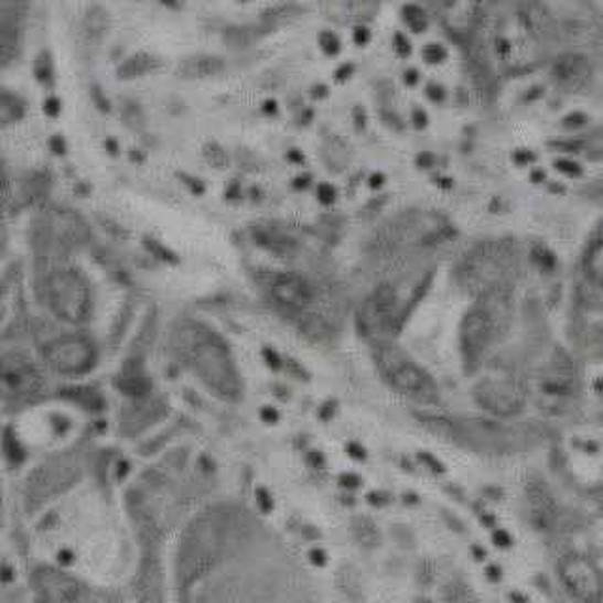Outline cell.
<instances>
[{
  "mask_svg": "<svg viewBox=\"0 0 603 603\" xmlns=\"http://www.w3.org/2000/svg\"><path fill=\"white\" fill-rule=\"evenodd\" d=\"M175 347L202 384L225 400L240 396L241 384L225 340L201 323H183L175 332Z\"/></svg>",
  "mask_w": 603,
  "mask_h": 603,
  "instance_id": "6da1fadb",
  "label": "cell"
},
{
  "mask_svg": "<svg viewBox=\"0 0 603 603\" xmlns=\"http://www.w3.org/2000/svg\"><path fill=\"white\" fill-rule=\"evenodd\" d=\"M46 300L52 312L72 325H79L91 317V289L84 276L71 268L57 270L47 278Z\"/></svg>",
  "mask_w": 603,
  "mask_h": 603,
  "instance_id": "7a4b0ae2",
  "label": "cell"
},
{
  "mask_svg": "<svg viewBox=\"0 0 603 603\" xmlns=\"http://www.w3.org/2000/svg\"><path fill=\"white\" fill-rule=\"evenodd\" d=\"M377 366L396 390L413 396L419 400H430L434 396V384L402 351L392 345H381L376 353Z\"/></svg>",
  "mask_w": 603,
  "mask_h": 603,
  "instance_id": "3957f363",
  "label": "cell"
},
{
  "mask_svg": "<svg viewBox=\"0 0 603 603\" xmlns=\"http://www.w3.org/2000/svg\"><path fill=\"white\" fill-rule=\"evenodd\" d=\"M44 358L53 370L65 376H79L97 363L95 345L84 336H63L44 347Z\"/></svg>",
  "mask_w": 603,
  "mask_h": 603,
  "instance_id": "277c9868",
  "label": "cell"
},
{
  "mask_svg": "<svg viewBox=\"0 0 603 603\" xmlns=\"http://www.w3.org/2000/svg\"><path fill=\"white\" fill-rule=\"evenodd\" d=\"M36 603H91V596L76 579L47 570L36 575Z\"/></svg>",
  "mask_w": 603,
  "mask_h": 603,
  "instance_id": "5b68a950",
  "label": "cell"
},
{
  "mask_svg": "<svg viewBox=\"0 0 603 603\" xmlns=\"http://www.w3.org/2000/svg\"><path fill=\"white\" fill-rule=\"evenodd\" d=\"M566 586L583 602H596L602 596L603 581L600 571L581 557L566 558L560 566Z\"/></svg>",
  "mask_w": 603,
  "mask_h": 603,
  "instance_id": "8992f818",
  "label": "cell"
},
{
  "mask_svg": "<svg viewBox=\"0 0 603 603\" xmlns=\"http://www.w3.org/2000/svg\"><path fill=\"white\" fill-rule=\"evenodd\" d=\"M396 294L389 286L376 289L358 313V323L366 334L387 332L395 321Z\"/></svg>",
  "mask_w": 603,
  "mask_h": 603,
  "instance_id": "52a82bcc",
  "label": "cell"
},
{
  "mask_svg": "<svg viewBox=\"0 0 603 603\" xmlns=\"http://www.w3.org/2000/svg\"><path fill=\"white\" fill-rule=\"evenodd\" d=\"M42 379L33 364L25 360L23 357L12 355L4 358L2 364V389L4 395L12 398H23L31 396L40 389Z\"/></svg>",
  "mask_w": 603,
  "mask_h": 603,
  "instance_id": "ba28073f",
  "label": "cell"
},
{
  "mask_svg": "<svg viewBox=\"0 0 603 603\" xmlns=\"http://www.w3.org/2000/svg\"><path fill=\"white\" fill-rule=\"evenodd\" d=\"M494 319L487 310L475 308L467 313L462 325V345L470 358L480 357L493 337Z\"/></svg>",
  "mask_w": 603,
  "mask_h": 603,
  "instance_id": "9c48e42d",
  "label": "cell"
},
{
  "mask_svg": "<svg viewBox=\"0 0 603 603\" xmlns=\"http://www.w3.org/2000/svg\"><path fill=\"white\" fill-rule=\"evenodd\" d=\"M272 297L289 310H302L313 299L312 286L294 273L279 276L272 283Z\"/></svg>",
  "mask_w": 603,
  "mask_h": 603,
  "instance_id": "30bf717a",
  "label": "cell"
},
{
  "mask_svg": "<svg viewBox=\"0 0 603 603\" xmlns=\"http://www.w3.org/2000/svg\"><path fill=\"white\" fill-rule=\"evenodd\" d=\"M480 400L488 409L498 411V413H512V411L519 408V396H517L512 385L507 384L481 385Z\"/></svg>",
  "mask_w": 603,
  "mask_h": 603,
  "instance_id": "8fae6325",
  "label": "cell"
},
{
  "mask_svg": "<svg viewBox=\"0 0 603 603\" xmlns=\"http://www.w3.org/2000/svg\"><path fill=\"white\" fill-rule=\"evenodd\" d=\"M225 65H223V58L215 57V55H191V57L183 58L177 72L182 74L183 78L196 79V78H209V76H217L219 72H223Z\"/></svg>",
  "mask_w": 603,
  "mask_h": 603,
  "instance_id": "7c38bea8",
  "label": "cell"
},
{
  "mask_svg": "<svg viewBox=\"0 0 603 603\" xmlns=\"http://www.w3.org/2000/svg\"><path fill=\"white\" fill-rule=\"evenodd\" d=\"M570 390L571 372L568 370V366H554L541 384V395L549 400H562L570 395Z\"/></svg>",
  "mask_w": 603,
  "mask_h": 603,
  "instance_id": "4fadbf2b",
  "label": "cell"
},
{
  "mask_svg": "<svg viewBox=\"0 0 603 603\" xmlns=\"http://www.w3.org/2000/svg\"><path fill=\"white\" fill-rule=\"evenodd\" d=\"M584 273L589 276L591 281L596 286L603 287V240H597L592 244L583 259Z\"/></svg>",
  "mask_w": 603,
  "mask_h": 603,
  "instance_id": "5bb4252c",
  "label": "cell"
},
{
  "mask_svg": "<svg viewBox=\"0 0 603 603\" xmlns=\"http://www.w3.org/2000/svg\"><path fill=\"white\" fill-rule=\"evenodd\" d=\"M106 23H108V13L100 7H91L87 10L84 18V33L87 39L98 40L103 39V34L106 31Z\"/></svg>",
  "mask_w": 603,
  "mask_h": 603,
  "instance_id": "9a60e30c",
  "label": "cell"
},
{
  "mask_svg": "<svg viewBox=\"0 0 603 603\" xmlns=\"http://www.w3.org/2000/svg\"><path fill=\"white\" fill-rule=\"evenodd\" d=\"M155 66V58L148 53H137L127 58L123 65L119 66V76L121 78H137Z\"/></svg>",
  "mask_w": 603,
  "mask_h": 603,
  "instance_id": "2e32d148",
  "label": "cell"
},
{
  "mask_svg": "<svg viewBox=\"0 0 603 603\" xmlns=\"http://www.w3.org/2000/svg\"><path fill=\"white\" fill-rule=\"evenodd\" d=\"M119 387L127 395L140 396L148 390V381H146L142 370H137V368L129 370V368H125L123 374L119 376Z\"/></svg>",
  "mask_w": 603,
  "mask_h": 603,
  "instance_id": "e0dca14e",
  "label": "cell"
},
{
  "mask_svg": "<svg viewBox=\"0 0 603 603\" xmlns=\"http://www.w3.org/2000/svg\"><path fill=\"white\" fill-rule=\"evenodd\" d=\"M0 114H2L4 123H12V121H18L23 116V106H21L18 98L4 91L2 93V100H0Z\"/></svg>",
  "mask_w": 603,
  "mask_h": 603,
  "instance_id": "ac0fdd59",
  "label": "cell"
},
{
  "mask_svg": "<svg viewBox=\"0 0 603 603\" xmlns=\"http://www.w3.org/2000/svg\"><path fill=\"white\" fill-rule=\"evenodd\" d=\"M403 18L408 21L409 26L416 29V31H421V29H424V25H427L424 13L417 7L403 8Z\"/></svg>",
  "mask_w": 603,
  "mask_h": 603,
  "instance_id": "d6986e66",
  "label": "cell"
},
{
  "mask_svg": "<svg viewBox=\"0 0 603 603\" xmlns=\"http://www.w3.org/2000/svg\"><path fill=\"white\" fill-rule=\"evenodd\" d=\"M204 153L208 157L209 163L215 164V166H225L228 161L227 153L220 148L219 143H208L204 148Z\"/></svg>",
  "mask_w": 603,
  "mask_h": 603,
  "instance_id": "ffe728a7",
  "label": "cell"
},
{
  "mask_svg": "<svg viewBox=\"0 0 603 603\" xmlns=\"http://www.w3.org/2000/svg\"><path fill=\"white\" fill-rule=\"evenodd\" d=\"M123 116L127 121H132V123H140L142 121V111H140V108L134 103H125Z\"/></svg>",
  "mask_w": 603,
  "mask_h": 603,
  "instance_id": "44dd1931",
  "label": "cell"
},
{
  "mask_svg": "<svg viewBox=\"0 0 603 603\" xmlns=\"http://www.w3.org/2000/svg\"><path fill=\"white\" fill-rule=\"evenodd\" d=\"M321 44L325 47L329 53H336L340 50V42H337L336 36L332 33H325L321 36Z\"/></svg>",
  "mask_w": 603,
  "mask_h": 603,
  "instance_id": "7402d4cb",
  "label": "cell"
},
{
  "mask_svg": "<svg viewBox=\"0 0 603 603\" xmlns=\"http://www.w3.org/2000/svg\"><path fill=\"white\" fill-rule=\"evenodd\" d=\"M36 74H39L40 79L47 78L50 76V63H47L46 55H42L36 63Z\"/></svg>",
  "mask_w": 603,
  "mask_h": 603,
  "instance_id": "603a6c76",
  "label": "cell"
},
{
  "mask_svg": "<svg viewBox=\"0 0 603 603\" xmlns=\"http://www.w3.org/2000/svg\"><path fill=\"white\" fill-rule=\"evenodd\" d=\"M319 196H321V201L323 202H331L334 198V189L329 187V185H321L319 187Z\"/></svg>",
  "mask_w": 603,
  "mask_h": 603,
  "instance_id": "cb8c5ba5",
  "label": "cell"
},
{
  "mask_svg": "<svg viewBox=\"0 0 603 603\" xmlns=\"http://www.w3.org/2000/svg\"><path fill=\"white\" fill-rule=\"evenodd\" d=\"M44 110H46V114H50V116H57L58 114L57 100H55V98H47L46 105H44Z\"/></svg>",
  "mask_w": 603,
  "mask_h": 603,
  "instance_id": "d4e9b609",
  "label": "cell"
},
{
  "mask_svg": "<svg viewBox=\"0 0 603 603\" xmlns=\"http://www.w3.org/2000/svg\"><path fill=\"white\" fill-rule=\"evenodd\" d=\"M424 55H427L430 61H438V58L443 57V52H441L440 47L438 46H430L427 47V52H424Z\"/></svg>",
  "mask_w": 603,
  "mask_h": 603,
  "instance_id": "484cf974",
  "label": "cell"
},
{
  "mask_svg": "<svg viewBox=\"0 0 603 603\" xmlns=\"http://www.w3.org/2000/svg\"><path fill=\"white\" fill-rule=\"evenodd\" d=\"M355 39H357V42H360V44H364V42L368 40V31H366V29H357V33H355Z\"/></svg>",
  "mask_w": 603,
  "mask_h": 603,
  "instance_id": "4316f807",
  "label": "cell"
},
{
  "mask_svg": "<svg viewBox=\"0 0 603 603\" xmlns=\"http://www.w3.org/2000/svg\"><path fill=\"white\" fill-rule=\"evenodd\" d=\"M396 42H398V50H400V52H409V44L402 39V36H396Z\"/></svg>",
  "mask_w": 603,
  "mask_h": 603,
  "instance_id": "83f0119b",
  "label": "cell"
},
{
  "mask_svg": "<svg viewBox=\"0 0 603 603\" xmlns=\"http://www.w3.org/2000/svg\"><path fill=\"white\" fill-rule=\"evenodd\" d=\"M53 146H55L57 153H63V142H58V138H53Z\"/></svg>",
  "mask_w": 603,
  "mask_h": 603,
  "instance_id": "f1b7e54d",
  "label": "cell"
}]
</instances>
